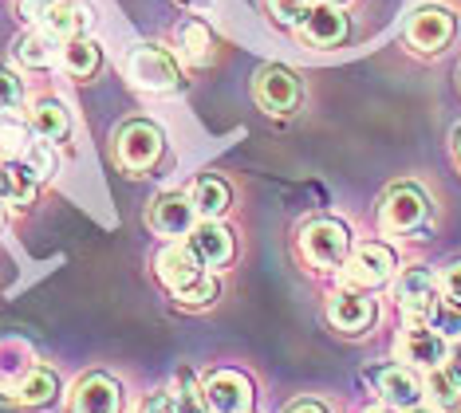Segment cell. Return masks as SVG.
<instances>
[{"mask_svg":"<svg viewBox=\"0 0 461 413\" xmlns=\"http://www.w3.org/2000/svg\"><path fill=\"white\" fill-rule=\"evenodd\" d=\"M300 252L316 268H343L351 256V229L343 220L320 217L300 229Z\"/></svg>","mask_w":461,"mask_h":413,"instance_id":"cell-1","label":"cell"},{"mask_svg":"<svg viewBox=\"0 0 461 413\" xmlns=\"http://www.w3.org/2000/svg\"><path fill=\"white\" fill-rule=\"evenodd\" d=\"M127 79L146 94H170V91L182 87L174 56L158 44H139L131 51L127 56Z\"/></svg>","mask_w":461,"mask_h":413,"instance_id":"cell-2","label":"cell"},{"mask_svg":"<svg viewBox=\"0 0 461 413\" xmlns=\"http://www.w3.org/2000/svg\"><path fill=\"white\" fill-rule=\"evenodd\" d=\"M162 146H166V138L158 126L146 119H134L114 130V162L122 169H131V174H142V169H150L162 157Z\"/></svg>","mask_w":461,"mask_h":413,"instance_id":"cell-3","label":"cell"},{"mask_svg":"<svg viewBox=\"0 0 461 413\" xmlns=\"http://www.w3.org/2000/svg\"><path fill=\"white\" fill-rule=\"evenodd\" d=\"M454 31H457V20L449 8L422 4L411 13V20H406V44L414 51H422V56H434V51H442L449 40H454Z\"/></svg>","mask_w":461,"mask_h":413,"instance_id":"cell-4","label":"cell"},{"mask_svg":"<svg viewBox=\"0 0 461 413\" xmlns=\"http://www.w3.org/2000/svg\"><path fill=\"white\" fill-rule=\"evenodd\" d=\"M394 300L402 307L406 323H429L438 311V280L429 268H406L398 275Z\"/></svg>","mask_w":461,"mask_h":413,"instance_id":"cell-5","label":"cell"},{"mask_svg":"<svg viewBox=\"0 0 461 413\" xmlns=\"http://www.w3.org/2000/svg\"><path fill=\"white\" fill-rule=\"evenodd\" d=\"M391 275H394V252L386 245H359L348 256V264H343V280H348V288H359V292L383 288Z\"/></svg>","mask_w":461,"mask_h":413,"instance_id":"cell-6","label":"cell"},{"mask_svg":"<svg viewBox=\"0 0 461 413\" xmlns=\"http://www.w3.org/2000/svg\"><path fill=\"white\" fill-rule=\"evenodd\" d=\"M209 413H249L253 409V382L237 370H213L202 386Z\"/></svg>","mask_w":461,"mask_h":413,"instance_id":"cell-7","label":"cell"},{"mask_svg":"<svg viewBox=\"0 0 461 413\" xmlns=\"http://www.w3.org/2000/svg\"><path fill=\"white\" fill-rule=\"evenodd\" d=\"M429 217V201L418 185H394L391 193L383 197V213L379 225L386 232H411Z\"/></svg>","mask_w":461,"mask_h":413,"instance_id":"cell-8","label":"cell"},{"mask_svg":"<svg viewBox=\"0 0 461 413\" xmlns=\"http://www.w3.org/2000/svg\"><path fill=\"white\" fill-rule=\"evenodd\" d=\"M146 225L162 237H190L197 229V209H194V197L185 193H162L150 201L146 209Z\"/></svg>","mask_w":461,"mask_h":413,"instance_id":"cell-9","label":"cell"},{"mask_svg":"<svg viewBox=\"0 0 461 413\" xmlns=\"http://www.w3.org/2000/svg\"><path fill=\"white\" fill-rule=\"evenodd\" d=\"M257 103L268 114H292L300 107V79L292 67H280L272 63L257 76Z\"/></svg>","mask_w":461,"mask_h":413,"instance_id":"cell-10","label":"cell"},{"mask_svg":"<svg viewBox=\"0 0 461 413\" xmlns=\"http://www.w3.org/2000/svg\"><path fill=\"white\" fill-rule=\"evenodd\" d=\"M398 355H402V363H411L418 370H434L446 363L449 343L429 323H406L402 338H398Z\"/></svg>","mask_w":461,"mask_h":413,"instance_id":"cell-11","label":"cell"},{"mask_svg":"<svg viewBox=\"0 0 461 413\" xmlns=\"http://www.w3.org/2000/svg\"><path fill=\"white\" fill-rule=\"evenodd\" d=\"M296 28H300V36L308 40V44H316V48H335V44L348 40V16H343L335 4H328V0L303 8Z\"/></svg>","mask_w":461,"mask_h":413,"instance_id":"cell-12","label":"cell"},{"mask_svg":"<svg viewBox=\"0 0 461 413\" xmlns=\"http://www.w3.org/2000/svg\"><path fill=\"white\" fill-rule=\"evenodd\" d=\"M202 268H205V264H202V256L194 252V245H170V248L158 252V280H162L174 295L185 292V288H194V283L205 275Z\"/></svg>","mask_w":461,"mask_h":413,"instance_id":"cell-13","label":"cell"},{"mask_svg":"<svg viewBox=\"0 0 461 413\" xmlns=\"http://www.w3.org/2000/svg\"><path fill=\"white\" fill-rule=\"evenodd\" d=\"M119 406H122V390L107 374H87L71 390V401H68L71 413H119Z\"/></svg>","mask_w":461,"mask_h":413,"instance_id":"cell-14","label":"cell"},{"mask_svg":"<svg viewBox=\"0 0 461 413\" xmlns=\"http://www.w3.org/2000/svg\"><path fill=\"white\" fill-rule=\"evenodd\" d=\"M371 382L379 386L383 401H386V406H394V409H411L426 394V386L418 382V374H414V370H406V366H379V370H371Z\"/></svg>","mask_w":461,"mask_h":413,"instance_id":"cell-15","label":"cell"},{"mask_svg":"<svg viewBox=\"0 0 461 413\" xmlns=\"http://www.w3.org/2000/svg\"><path fill=\"white\" fill-rule=\"evenodd\" d=\"M190 245L197 256H202L205 268H225V264H233V256H237L233 232H229L221 220H202V225L190 232Z\"/></svg>","mask_w":461,"mask_h":413,"instance_id":"cell-16","label":"cell"},{"mask_svg":"<svg viewBox=\"0 0 461 413\" xmlns=\"http://www.w3.org/2000/svg\"><path fill=\"white\" fill-rule=\"evenodd\" d=\"M328 319H331V327H339V331L359 335L375 319V303L363 300L359 292H339V295H331V303H328Z\"/></svg>","mask_w":461,"mask_h":413,"instance_id":"cell-17","label":"cell"},{"mask_svg":"<svg viewBox=\"0 0 461 413\" xmlns=\"http://www.w3.org/2000/svg\"><path fill=\"white\" fill-rule=\"evenodd\" d=\"M0 201L16 209H28L36 201V174L28 169L20 157H8L0 166Z\"/></svg>","mask_w":461,"mask_h":413,"instance_id":"cell-18","label":"cell"},{"mask_svg":"<svg viewBox=\"0 0 461 413\" xmlns=\"http://www.w3.org/2000/svg\"><path fill=\"white\" fill-rule=\"evenodd\" d=\"M59 40L51 36L48 28H32V31H24V36L16 40V59L24 63V67H51V63L59 59Z\"/></svg>","mask_w":461,"mask_h":413,"instance_id":"cell-19","label":"cell"},{"mask_svg":"<svg viewBox=\"0 0 461 413\" xmlns=\"http://www.w3.org/2000/svg\"><path fill=\"white\" fill-rule=\"evenodd\" d=\"M194 209L202 220H217L229 209V201H233V189H229V182H221L217 174H205L194 182Z\"/></svg>","mask_w":461,"mask_h":413,"instance_id":"cell-20","label":"cell"},{"mask_svg":"<svg viewBox=\"0 0 461 413\" xmlns=\"http://www.w3.org/2000/svg\"><path fill=\"white\" fill-rule=\"evenodd\" d=\"M99 63H103V51H99L95 40L76 36V40H68V44H64V51H59V67H64L71 79H79V83L95 76Z\"/></svg>","mask_w":461,"mask_h":413,"instance_id":"cell-21","label":"cell"},{"mask_svg":"<svg viewBox=\"0 0 461 413\" xmlns=\"http://www.w3.org/2000/svg\"><path fill=\"white\" fill-rule=\"evenodd\" d=\"M32 130L44 138V142H64L71 130V114L59 99H40L32 107Z\"/></svg>","mask_w":461,"mask_h":413,"instance_id":"cell-22","label":"cell"},{"mask_svg":"<svg viewBox=\"0 0 461 413\" xmlns=\"http://www.w3.org/2000/svg\"><path fill=\"white\" fill-rule=\"evenodd\" d=\"M174 40L190 63H209V56H213V31L205 20H182L174 28Z\"/></svg>","mask_w":461,"mask_h":413,"instance_id":"cell-23","label":"cell"},{"mask_svg":"<svg viewBox=\"0 0 461 413\" xmlns=\"http://www.w3.org/2000/svg\"><path fill=\"white\" fill-rule=\"evenodd\" d=\"M13 394H16L20 406H32V409H36V406H48V401L59 394V382H56V374H51V370L32 366V370H28V374L16 382Z\"/></svg>","mask_w":461,"mask_h":413,"instance_id":"cell-24","label":"cell"},{"mask_svg":"<svg viewBox=\"0 0 461 413\" xmlns=\"http://www.w3.org/2000/svg\"><path fill=\"white\" fill-rule=\"evenodd\" d=\"M422 386H426V394L434 398L442 409H449V406H457V401H461V378H457V374H454V370H449L446 363L429 370Z\"/></svg>","mask_w":461,"mask_h":413,"instance_id":"cell-25","label":"cell"},{"mask_svg":"<svg viewBox=\"0 0 461 413\" xmlns=\"http://www.w3.org/2000/svg\"><path fill=\"white\" fill-rule=\"evenodd\" d=\"M51 146L56 142H28L24 146V154H20V162H24L28 169L36 174V182H44V177H51V169H56V154H51Z\"/></svg>","mask_w":461,"mask_h":413,"instance_id":"cell-26","label":"cell"},{"mask_svg":"<svg viewBox=\"0 0 461 413\" xmlns=\"http://www.w3.org/2000/svg\"><path fill=\"white\" fill-rule=\"evenodd\" d=\"M28 146V126L13 119V114H0V154L5 157H20Z\"/></svg>","mask_w":461,"mask_h":413,"instance_id":"cell-27","label":"cell"},{"mask_svg":"<svg viewBox=\"0 0 461 413\" xmlns=\"http://www.w3.org/2000/svg\"><path fill=\"white\" fill-rule=\"evenodd\" d=\"M174 406H177V413H209V406H205V394L194 386V374H190V370H182V374H177Z\"/></svg>","mask_w":461,"mask_h":413,"instance_id":"cell-28","label":"cell"},{"mask_svg":"<svg viewBox=\"0 0 461 413\" xmlns=\"http://www.w3.org/2000/svg\"><path fill=\"white\" fill-rule=\"evenodd\" d=\"M217 295H221V283L213 280V275H202V280L194 283V288H185V292H177L174 300L182 303V307H209L217 300Z\"/></svg>","mask_w":461,"mask_h":413,"instance_id":"cell-29","label":"cell"},{"mask_svg":"<svg viewBox=\"0 0 461 413\" xmlns=\"http://www.w3.org/2000/svg\"><path fill=\"white\" fill-rule=\"evenodd\" d=\"M24 103V83H20L8 67H0V114H13Z\"/></svg>","mask_w":461,"mask_h":413,"instance_id":"cell-30","label":"cell"},{"mask_svg":"<svg viewBox=\"0 0 461 413\" xmlns=\"http://www.w3.org/2000/svg\"><path fill=\"white\" fill-rule=\"evenodd\" d=\"M308 4L312 0H268L272 16H276L280 24H300V16H303V8Z\"/></svg>","mask_w":461,"mask_h":413,"instance_id":"cell-31","label":"cell"},{"mask_svg":"<svg viewBox=\"0 0 461 413\" xmlns=\"http://www.w3.org/2000/svg\"><path fill=\"white\" fill-rule=\"evenodd\" d=\"M442 295H446L449 307H457V311H461V260H454L442 272Z\"/></svg>","mask_w":461,"mask_h":413,"instance_id":"cell-32","label":"cell"},{"mask_svg":"<svg viewBox=\"0 0 461 413\" xmlns=\"http://www.w3.org/2000/svg\"><path fill=\"white\" fill-rule=\"evenodd\" d=\"M51 4H56V0H16V13H20V20H28V24H40Z\"/></svg>","mask_w":461,"mask_h":413,"instance_id":"cell-33","label":"cell"},{"mask_svg":"<svg viewBox=\"0 0 461 413\" xmlns=\"http://www.w3.org/2000/svg\"><path fill=\"white\" fill-rule=\"evenodd\" d=\"M139 413H177L174 394H154V398H146Z\"/></svg>","mask_w":461,"mask_h":413,"instance_id":"cell-34","label":"cell"},{"mask_svg":"<svg viewBox=\"0 0 461 413\" xmlns=\"http://www.w3.org/2000/svg\"><path fill=\"white\" fill-rule=\"evenodd\" d=\"M285 413H328V406H323V401H312V398H300V401H292Z\"/></svg>","mask_w":461,"mask_h":413,"instance_id":"cell-35","label":"cell"},{"mask_svg":"<svg viewBox=\"0 0 461 413\" xmlns=\"http://www.w3.org/2000/svg\"><path fill=\"white\" fill-rule=\"evenodd\" d=\"M446 366H449V370H454V374L461 378V343H457V346H454V351H449V355H446Z\"/></svg>","mask_w":461,"mask_h":413,"instance_id":"cell-36","label":"cell"},{"mask_svg":"<svg viewBox=\"0 0 461 413\" xmlns=\"http://www.w3.org/2000/svg\"><path fill=\"white\" fill-rule=\"evenodd\" d=\"M182 4H185V8H213L217 0H182Z\"/></svg>","mask_w":461,"mask_h":413,"instance_id":"cell-37","label":"cell"},{"mask_svg":"<svg viewBox=\"0 0 461 413\" xmlns=\"http://www.w3.org/2000/svg\"><path fill=\"white\" fill-rule=\"evenodd\" d=\"M454 154H457V166H461V126L454 130Z\"/></svg>","mask_w":461,"mask_h":413,"instance_id":"cell-38","label":"cell"},{"mask_svg":"<svg viewBox=\"0 0 461 413\" xmlns=\"http://www.w3.org/2000/svg\"><path fill=\"white\" fill-rule=\"evenodd\" d=\"M402 413H434L429 406H422V401H418V406H411V409H402Z\"/></svg>","mask_w":461,"mask_h":413,"instance_id":"cell-39","label":"cell"},{"mask_svg":"<svg viewBox=\"0 0 461 413\" xmlns=\"http://www.w3.org/2000/svg\"><path fill=\"white\" fill-rule=\"evenodd\" d=\"M366 413H394V406H386V401H383V406H371Z\"/></svg>","mask_w":461,"mask_h":413,"instance_id":"cell-40","label":"cell"},{"mask_svg":"<svg viewBox=\"0 0 461 413\" xmlns=\"http://www.w3.org/2000/svg\"><path fill=\"white\" fill-rule=\"evenodd\" d=\"M446 413H461V401H457V406H449V409H446Z\"/></svg>","mask_w":461,"mask_h":413,"instance_id":"cell-41","label":"cell"},{"mask_svg":"<svg viewBox=\"0 0 461 413\" xmlns=\"http://www.w3.org/2000/svg\"><path fill=\"white\" fill-rule=\"evenodd\" d=\"M328 4H343V0H328Z\"/></svg>","mask_w":461,"mask_h":413,"instance_id":"cell-42","label":"cell"},{"mask_svg":"<svg viewBox=\"0 0 461 413\" xmlns=\"http://www.w3.org/2000/svg\"><path fill=\"white\" fill-rule=\"evenodd\" d=\"M457 79H461V76H457Z\"/></svg>","mask_w":461,"mask_h":413,"instance_id":"cell-43","label":"cell"}]
</instances>
